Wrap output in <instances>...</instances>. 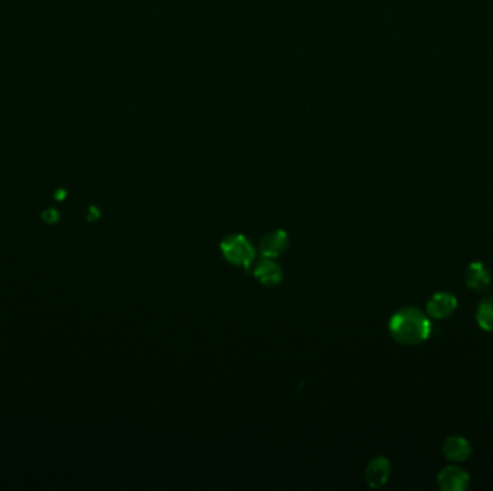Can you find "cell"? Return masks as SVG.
Returning <instances> with one entry per match:
<instances>
[{
	"instance_id": "cell-1",
	"label": "cell",
	"mask_w": 493,
	"mask_h": 491,
	"mask_svg": "<svg viewBox=\"0 0 493 491\" xmlns=\"http://www.w3.org/2000/svg\"><path fill=\"white\" fill-rule=\"evenodd\" d=\"M390 333L395 341L406 344V346H414V344H420L429 339L431 324L423 312L408 307L391 317Z\"/></svg>"
},
{
	"instance_id": "cell-2",
	"label": "cell",
	"mask_w": 493,
	"mask_h": 491,
	"mask_svg": "<svg viewBox=\"0 0 493 491\" xmlns=\"http://www.w3.org/2000/svg\"><path fill=\"white\" fill-rule=\"evenodd\" d=\"M221 251L225 260L236 267L248 268L255 258L252 244L243 235H231L221 244Z\"/></svg>"
},
{
	"instance_id": "cell-3",
	"label": "cell",
	"mask_w": 493,
	"mask_h": 491,
	"mask_svg": "<svg viewBox=\"0 0 493 491\" xmlns=\"http://www.w3.org/2000/svg\"><path fill=\"white\" fill-rule=\"evenodd\" d=\"M437 483L444 491H463L470 483V476L463 468L450 465L438 472Z\"/></svg>"
},
{
	"instance_id": "cell-4",
	"label": "cell",
	"mask_w": 493,
	"mask_h": 491,
	"mask_svg": "<svg viewBox=\"0 0 493 491\" xmlns=\"http://www.w3.org/2000/svg\"><path fill=\"white\" fill-rule=\"evenodd\" d=\"M456 307H458V300L451 294V293H435L427 303V313L430 317L437 319V320H443L450 317Z\"/></svg>"
},
{
	"instance_id": "cell-5",
	"label": "cell",
	"mask_w": 493,
	"mask_h": 491,
	"mask_svg": "<svg viewBox=\"0 0 493 491\" xmlns=\"http://www.w3.org/2000/svg\"><path fill=\"white\" fill-rule=\"evenodd\" d=\"M288 245V236L284 231H273L261 240L260 251L266 258H277L286 251Z\"/></svg>"
},
{
	"instance_id": "cell-6",
	"label": "cell",
	"mask_w": 493,
	"mask_h": 491,
	"mask_svg": "<svg viewBox=\"0 0 493 491\" xmlns=\"http://www.w3.org/2000/svg\"><path fill=\"white\" fill-rule=\"evenodd\" d=\"M391 474V464L387 458L383 457H377L374 458L370 465L367 467V472H365V479L367 483L374 487H382L390 479Z\"/></svg>"
},
{
	"instance_id": "cell-7",
	"label": "cell",
	"mask_w": 493,
	"mask_h": 491,
	"mask_svg": "<svg viewBox=\"0 0 493 491\" xmlns=\"http://www.w3.org/2000/svg\"><path fill=\"white\" fill-rule=\"evenodd\" d=\"M443 456L454 463H460L469 458L472 454V447L467 440L462 436H450L443 444Z\"/></svg>"
},
{
	"instance_id": "cell-8",
	"label": "cell",
	"mask_w": 493,
	"mask_h": 491,
	"mask_svg": "<svg viewBox=\"0 0 493 491\" xmlns=\"http://www.w3.org/2000/svg\"><path fill=\"white\" fill-rule=\"evenodd\" d=\"M254 276L264 285H277L283 278V272L276 262L271 261V258L264 257L255 265Z\"/></svg>"
},
{
	"instance_id": "cell-9",
	"label": "cell",
	"mask_w": 493,
	"mask_h": 491,
	"mask_svg": "<svg viewBox=\"0 0 493 491\" xmlns=\"http://www.w3.org/2000/svg\"><path fill=\"white\" fill-rule=\"evenodd\" d=\"M466 284L473 291H486L490 284V274L482 262H473L466 271Z\"/></svg>"
},
{
	"instance_id": "cell-10",
	"label": "cell",
	"mask_w": 493,
	"mask_h": 491,
	"mask_svg": "<svg viewBox=\"0 0 493 491\" xmlns=\"http://www.w3.org/2000/svg\"><path fill=\"white\" fill-rule=\"evenodd\" d=\"M476 320L481 329L486 332H493V297L485 298L476 312Z\"/></svg>"
}]
</instances>
